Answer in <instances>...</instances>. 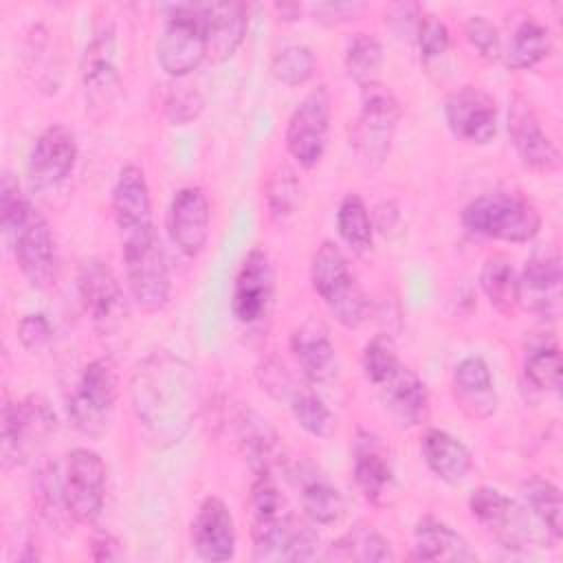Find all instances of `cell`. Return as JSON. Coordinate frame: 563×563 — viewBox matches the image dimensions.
<instances>
[{
	"label": "cell",
	"mask_w": 563,
	"mask_h": 563,
	"mask_svg": "<svg viewBox=\"0 0 563 563\" xmlns=\"http://www.w3.org/2000/svg\"><path fill=\"white\" fill-rule=\"evenodd\" d=\"M130 402L145 442L156 449L178 444L198 413L194 367L167 350L147 354L132 372Z\"/></svg>",
	"instance_id": "6da1fadb"
},
{
	"label": "cell",
	"mask_w": 563,
	"mask_h": 563,
	"mask_svg": "<svg viewBox=\"0 0 563 563\" xmlns=\"http://www.w3.org/2000/svg\"><path fill=\"white\" fill-rule=\"evenodd\" d=\"M253 556L277 561L317 559L319 537L288 508L273 477H255L251 486Z\"/></svg>",
	"instance_id": "7a4b0ae2"
},
{
	"label": "cell",
	"mask_w": 563,
	"mask_h": 563,
	"mask_svg": "<svg viewBox=\"0 0 563 563\" xmlns=\"http://www.w3.org/2000/svg\"><path fill=\"white\" fill-rule=\"evenodd\" d=\"M466 231L501 242H528L541 229V213L532 200L515 191H488L462 209Z\"/></svg>",
	"instance_id": "3957f363"
},
{
	"label": "cell",
	"mask_w": 563,
	"mask_h": 563,
	"mask_svg": "<svg viewBox=\"0 0 563 563\" xmlns=\"http://www.w3.org/2000/svg\"><path fill=\"white\" fill-rule=\"evenodd\" d=\"M125 282L132 299L143 312H161L172 295L169 266L156 229L121 238Z\"/></svg>",
	"instance_id": "277c9868"
},
{
	"label": "cell",
	"mask_w": 563,
	"mask_h": 563,
	"mask_svg": "<svg viewBox=\"0 0 563 563\" xmlns=\"http://www.w3.org/2000/svg\"><path fill=\"white\" fill-rule=\"evenodd\" d=\"M468 510L477 523H482L506 550H530L543 543H554L545 528H537L539 521L526 506L506 497L501 490L479 486L468 499Z\"/></svg>",
	"instance_id": "5b68a950"
},
{
	"label": "cell",
	"mask_w": 563,
	"mask_h": 563,
	"mask_svg": "<svg viewBox=\"0 0 563 563\" xmlns=\"http://www.w3.org/2000/svg\"><path fill=\"white\" fill-rule=\"evenodd\" d=\"M398 121L400 103L385 84L376 79L361 86V110L352 125V145L367 169H378L387 161Z\"/></svg>",
	"instance_id": "8992f818"
},
{
	"label": "cell",
	"mask_w": 563,
	"mask_h": 563,
	"mask_svg": "<svg viewBox=\"0 0 563 563\" xmlns=\"http://www.w3.org/2000/svg\"><path fill=\"white\" fill-rule=\"evenodd\" d=\"M310 282L314 292L323 299L332 317L343 328H358L365 321V297L350 271L343 251L334 242L323 240L317 246L310 264Z\"/></svg>",
	"instance_id": "52a82bcc"
},
{
	"label": "cell",
	"mask_w": 563,
	"mask_h": 563,
	"mask_svg": "<svg viewBox=\"0 0 563 563\" xmlns=\"http://www.w3.org/2000/svg\"><path fill=\"white\" fill-rule=\"evenodd\" d=\"M117 396L119 378L112 358H92L81 369L77 385L66 402V411L73 427L88 438H101L110 427Z\"/></svg>",
	"instance_id": "ba28073f"
},
{
	"label": "cell",
	"mask_w": 563,
	"mask_h": 563,
	"mask_svg": "<svg viewBox=\"0 0 563 563\" xmlns=\"http://www.w3.org/2000/svg\"><path fill=\"white\" fill-rule=\"evenodd\" d=\"M207 57V20L202 4L169 9L156 42L158 66L169 77H187Z\"/></svg>",
	"instance_id": "9c48e42d"
},
{
	"label": "cell",
	"mask_w": 563,
	"mask_h": 563,
	"mask_svg": "<svg viewBox=\"0 0 563 563\" xmlns=\"http://www.w3.org/2000/svg\"><path fill=\"white\" fill-rule=\"evenodd\" d=\"M55 431V413L40 396L7 400L2 407L0 451L4 466H18L31 460Z\"/></svg>",
	"instance_id": "30bf717a"
},
{
	"label": "cell",
	"mask_w": 563,
	"mask_h": 563,
	"mask_svg": "<svg viewBox=\"0 0 563 563\" xmlns=\"http://www.w3.org/2000/svg\"><path fill=\"white\" fill-rule=\"evenodd\" d=\"M77 292L92 328L110 336L121 330L128 317V301L123 288L108 262L90 257L79 266Z\"/></svg>",
	"instance_id": "8fae6325"
},
{
	"label": "cell",
	"mask_w": 563,
	"mask_h": 563,
	"mask_svg": "<svg viewBox=\"0 0 563 563\" xmlns=\"http://www.w3.org/2000/svg\"><path fill=\"white\" fill-rule=\"evenodd\" d=\"M332 117V97L325 86L312 88L292 110L286 125V150L306 169L314 167L325 152Z\"/></svg>",
	"instance_id": "7c38bea8"
},
{
	"label": "cell",
	"mask_w": 563,
	"mask_h": 563,
	"mask_svg": "<svg viewBox=\"0 0 563 563\" xmlns=\"http://www.w3.org/2000/svg\"><path fill=\"white\" fill-rule=\"evenodd\" d=\"M7 238L24 279L33 288H48L57 275V246L46 218L31 205Z\"/></svg>",
	"instance_id": "4fadbf2b"
},
{
	"label": "cell",
	"mask_w": 563,
	"mask_h": 563,
	"mask_svg": "<svg viewBox=\"0 0 563 563\" xmlns=\"http://www.w3.org/2000/svg\"><path fill=\"white\" fill-rule=\"evenodd\" d=\"M106 499V464L99 453L77 446L66 457L64 504L77 523H95Z\"/></svg>",
	"instance_id": "5bb4252c"
},
{
	"label": "cell",
	"mask_w": 563,
	"mask_h": 563,
	"mask_svg": "<svg viewBox=\"0 0 563 563\" xmlns=\"http://www.w3.org/2000/svg\"><path fill=\"white\" fill-rule=\"evenodd\" d=\"M508 134L510 143L526 169L552 174L561 169V152L543 132L532 103L515 92L508 106Z\"/></svg>",
	"instance_id": "9a60e30c"
},
{
	"label": "cell",
	"mask_w": 563,
	"mask_h": 563,
	"mask_svg": "<svg viewBox=\"0 0 563 563\" xmlns=\"http://www.w3.org/2000/svg\"><path fill=\"white\" fill-rule=\"evenodd\" d=\"M444 119L455 139L486 145L497 134V103L479 86H460L444 99Z\"/></svg>",
	"instance_id": "2e32d148"
},
{
	"label": "cell",
	"mask_w": 563,
	"mask_h": 563,
	"mask_svg": "<svg viewBox=\"0 0 563 563\" xmlns=\"http://www.w3.org/2000/svg\"><path fill=\"white\" fill-rule=\"evenodd\" d=\"M275 295V271L271 257L264 249H251L235 275L231 310L233 317L244 323L253 325L268 314Z\"/></svg>",
	"instance_id": "e0dca14e"
},
{
	"label": "cell",
	"mask_w": 563,
	"mask_h": 563,
	"mask_svg": "<svg viewBox=\"0 0 563 563\" xmlns=\"http://www.w3.org/2000/svg\"><path fill=\"white\" fill-rule=\"evenodd\" d=\"M81 84L86 92V108L95 114V110H103L110 106L112 95L117 90V33L114 26L101 24L92 40L86 44L81 55Z\"/></svg>",
	"instance_id": "ac0fdd59"
},
{
	"label": "cell",
	"mask_w": 563,
	"mask_h": 563,
	"mask_svg": "<svg viewBox=\"0 0 563 563\" xmlns=\"http://www.w3.org/2000/svg\"><path fill=\"white\" fill-rule=\"evenodd\" d=\"M77 158L79 147L73 130L62 123H53L35 139L26 169L35 187H57L75 172Z\"/></svg>",
	"instance_id": "d6986e66"
},
{
	"label": "cell",
	"mask_w": 563,
	"mask_h": 563,
	"mask_svg": "<svg viewBox=\"0 0 563 563\" xmlns=\"http://www.w3.org/2000/svg\"><path fill=\"white\" fill-rule=\"evenodd\" d=\"M211 207L200 187H183L176 191L167 213V233L174 246L187 255L198 257L209 240Z\"/></svg>",
	"instance_id": "ffe728a7"
},
{
	"label": "cell",
	"mask_w": 563,
	"mask_h": 563,
	"mask_svg": "<svg viewBox=\"0 0 563 563\" xmlns=\"http://www.w3.org/2000/svg\"><path fill=\"white\" fill-rule=\"evenodd\" d=\"M235 438L240 451L255 477H273L286 464L284 442L266 418L253 409H240L235 416Z\"/></svg>",
	"instance_id": "44dd1931"
},
{
	"label": "cell",
	"mask_w": 563,
	"mask_h": 563,
	"mask_svg": "<svg viewBox=\"0 0 563 563\" xmlns=\"http://www.w3.org/2000/svg\"><path fill=\"white\" fill-rule=\"evenodd\" d=\"M191 545L196 554L211 563H222L235 554V523L229 506L220 497H205L191 521Z\"/></svg>",
	"instance_id": "7402d4cb"
},
{
	"label": "cell",
	"mask_w": 563,
	"mask_h": 563,
	"mask_svg": "<svg viewBox=\"0 0 563 563\" xmlns=\"http://www.w3.org/2000/svg\"><path fill=\"white\" fill-rule=\"evenodd\" d=\"M352 475L367 501L383 504L387 499L394 486V468L385 444L372 431L358 429L352 440Z\"/></svg>",
	"instance_id": "603a6c76"
},
{
	"label": "cell",
	"mask_w": 563,
	"mask_h": 563,
	"mask_svg": "<svg viewBox=\"0 0 563 563\" xmlns=\"http://www.w3.org/2000/svg\"><path fill=\"white\" fill-rule=\"evenodd\" d=\"M561 299V260L556 253H541L526 262L517 275V306L528 312L552 317Z\"/></svg>",
	"instance_id": "cb8c5ba5"
},
{
	"label": "cell",
	"mask_w": 563,
	"mask_h": 563,
	"mask_svg": "<svg viewBox=\"0 0 563 563\" xmlns=\"http://www.w3.org/2000/svg\"><path fill=\"white\" fill-rule=\"evenodd\" d=\"M290 352L312 385L328 383L336 374V350L325 323L317 317L303 319L290 334Z\"/></svg>",
	"instance_id": "d4e9b609"
},
{
	"label": "cell",
	"mask_w": 563,
	"mask_h": 563,
	"mask_svg": "<svg viewBox=\"0 0 563 563\" xmlns=\"http://www.w3.org/2000/svg\"><path fill=\"white\" fill-rule=\"evenodd\" d=\"M451 394L460 411L473 420H486L497 411V389L484 358H462L451 376Z\"/></svg>",
	"instance_id": "484cf974"
},
{
	"label": "cell",
	"mask_w": 563,
	"mask_h": 563,
	"mask_svg": "<svg viewBox=\"0 0 563 563\" xmlns=\"http://www.w3.org/2000/svg\"><path fill=\"white\" fill-rule=\"evenodd\" d=\"M112 213L121 238L154 227L150 187L141 167H121L112 187Z\"/></svg>",
	"instance_id": "4316f807"
},
{
	"label": "cell",
	"mask_w": 563,
	"mask_h": 563,
	"mask_svg": "<svg viewBox=\"0 0 563 563\" xmlns=\"http://www.w3.org/2000/svg\"><path fill=\"white\" fill-rule=\"evenodd\" d=\"M383 402L387 413L398 427H416L427 418L429 411V391L424 380L409 369L398 365V369L380 385Z\"/></svg>",
	"instance_id": "83f0119b"
},
{
	"label": "cell",
	"mask_w": 563,
	"mask_h": 563,
	"mask_svg": "<svg viewBox=\"0 0 563 563\" xmlns=\"http://www.w3.org/2000/svg\"><path fill=\"white\" fill-rule=\"evenodd\" d=\"M202 9L207 20V57L227 62L246 35L249 7L244 2H209Z\"/></svg>",
	"instance_id": "f1b7e54d"
},
{
	"label": "cell",
	"mask_w": 563,
	"mask_h": 563,
	"mask_svg": "<svg viewBox=\"0 0 563 563\" xmlns=\"http://www.w3.org/2000/svg\"><path fill=\"white\" fill-rule=\"evenodd\" d=\"M420 449L429 471L446 484L464 482L473 468L471 451L444 429H427Z\"/></svg>",
	"instance_id": "f546056e"
},
{
	"label": "cell",
	"mask_w": 563,
	"mask_h": 563,
	"mask_svg": "<svg viewBox=\"0 0 563 563\" xmlns=\"http://www.w3.org/2000/svg\"><path fill=\"white\" fill-rule=\"evenodd\" d=\"M413 559L418 561H475L466 539L449 523L427 515L413 528Z\"/></svg>",
	"instance_id": "4dcf8cb0"
},
{
	"label": "cell",
	"mask_w": 563,
	"mask_h": 563,
	"mask_svg": "<svg viewBox=\"0 0 563 563\" xmlns=\"http://www.w3.org/2000/svg\"><path fill=\"white\" fill-rule=\"evenodd\" d=\"M299 497L303 512L319 526L336 523L345 512V499L336 486H332L321 473L314 468L299 471L297 477Z\"/></svg>",
	"instance_id": "1f68e13d"
},
{
	"label": "cell",
	"mask_w": 563,
	"mask_h": 563,
	"mask_svg": "<svg viewBox=\"0 0 563 563\" xmlns=\"http://www.w3.org/2000/svg\"><path fill=\"white\" fill-rule=\"evenodd\" d=\"M552 51V37L545 24L534 18H526L517 24L510 44L504 53L508 68L526 70L545 59Z\"/></svg>",
	"instance_id": "d6a6232c"
},
{
	"label": "cell",
	"mask_w": 563,
	"mask_h": 563,
	"mask_svg": "<svg viewBox=\"0 0 563 563\" xmlns=\"http://www.w3.org/2000/svg\"><path fill=\"white\" fill-rule=\"evenodd\" d=\"M479 286L495 310L510 314L517 308V271L508 255L495 253L486 257L479 271Z\"/></svg>",
	"instance_id": "836d02e7"
},
{
	"label": "cell",
	"mask_w": 563,
	"mask_h": 563,
	"mask_svg": "<svg viewBox=\"0 0 563 563\" xmlns=\"http://www.w3.org/2000/svg\"><path fill=\"white\" fill-rule=\"evenodd\" d=\"M521 497L526 501V508L539 519V523L552 534V539L559 541L563 532L561 530L563 504H561L559 486L545 477L532 475L521 482Z\"/></svg>",
	"instance_id": "e575fe53"
},
{
	"label": "cell",
	"mask_w": 563,
	"mask_h": 563,
	"mask_svg": "<svg viewBox=\"0 0 563 563\" xmlns=\"http://www.w3.org/2000/svg\"><path fill=\"white\" fill-rule=\"evenodd\" d=\"M328 559L339 561H394L389 541L372 526H356L330 545Z\"/></svg>",
	"instance_id": "d590c367"
},
{
	"label": "cell",
	"mask_w": 563,
	"mask_h": 563,
	"mask_svg": "<svg viewBox=\"0 0 563 563\" xmlns=\"http://www.w3.org/2000/svg\"><path fill=\"white\" fill-rule=\"evenodd\" d=\"M336 229L341 240L354 251L365 253L372 246L374 224L372 216L358 194H345L336 209Z\"/></svg>",
	"instance_id": "8d00e7d4"
},
{
	"label": "cell",
	"mask_w": 563,
	"mask_h": 563,
	"mask_svg": "<svg viewBox=\"0 0 563 563\" xmlns=\"http://www.w3.org/2000/svg\"><path fill=\"white\" fill-rule=\"evenodd\" d=\"M526 378L541 391H556L561 385V352L556 341H532L523 356Z\"/></svg>",
	"instance_id": "74e56055"
},
{
	"label": "cell",
	"mask_w": 563,
	"mask_h": 563,
	"mask_svg": "<svg viewBox=\"0 0 563 563\" xmlns=\"http://www.w3.org/2000/svg\"><path fill=\"white\" fill-rule=\"evenodd\" d=\"M299 180L292 167L277 165L266 180V209L275 224H286L299 205Z\"/></svg>",
	"instance_id": "f35d334b"
},
{
	"label": "cell",
	"mask_w": 563,
	"mask_h": 563,
	"mask_svg": "<svg viewBox=\"0 0 563 563\" xmlns=\"http://www.w3.org/2000/svg\"><path fill=\"white\" fill-rule=\"evenodd\" d=\"M383 64V46L369 33H354L345 46V70L358 86L376 81Z\"/></svg>",
	"instance_id": "ab89813d"
},
{
	"label": "cell",
	"mask_w": 563,
	"mask_h": 563,
	"mask_svg": "<svg viewBox=\"0 0 563 563\" xmlns=\"http://www.w3.org/2000/svg\"><path fill=\"white\" fill-rule=\"evenodd\" d=\"M290 411H292L297 424L312 438L325 440L334 433V427H336L334 413L314 391L297 389L290 396Z\"/></svg>",
	"instance_id": "60d3db41"
},
{
	"label": "cell",
	"mask_w": 563,
	"mask_h": 563,
	"mask_svg": "<svg viewBox=\"0 0 563 563\" xmlns=\"http://www.w3.org/2000/svg\"><path fill=\"white\" fill-rule=\"evenodd\" d=\"M314 64L317 62H314V53L310 46L288 44L273 55L271 73L279 84H284L288 88H297V86H303L312 77Z\"/></svg>",
	"instance_id": "b9f144b4"
},
{
	"label": "cell",
	"mask_w": 563,
	"mask_h": 563,
	"mask_svg": "<svg viewBox=\"0 0 563 563\" xmlns=\"http://www.w3.org/2000/svg\"><path fill=\"white\" fill-rule=\"evenodd\" d=\"M361 365H363V374L369 383L374 385H383L400 365L398 354H396V345L391 341L389 334L378 332L374 334L365 347H363V356H361Z\"/></svg>",
	"instance_id": "7bdbcfd3"
},
{
	"label": "cell",
	"mask_w": 563,
	"mask_h": 563,
	"mask_svg": "<svg viewBox=\"0 0 563 563\" xmlns=\"http://www.w3.org/2000/svg\"><path fill=\"white\" fill-rule=\"evenodd\" d=\"M35 499L40 504V512L48 519H55L59 512H66L64 504V477L57 475L55 464H44L37 471L35 479Z\"/></svg>",
	"instance_id": "ee69618b"
},
{
	"label": "cell",
	"mask_w": 563,
	"mask_h": 563,
	"mask_svg": "<svg viewBox=\"0 0 563 563\" xmlns=\"http://www.w3.org/2000/svg\"><path fill=\"white\" fill-rule=\"evenodd\" d=\"M464 33L466 40L471 42V46L488 62H495L501 57V37L497 26L486 20L484 15H471L464 24Z\"/></svg>",
	"instance_id": "f6af8a7d"
},
{
	"label": "cell",
	"mask_w": 563,
	"mask_h": 563,
	"mask_svg": "<svg viewBox=\"0 0 563 563\" xmlns=\"http://www.w3.org/2000/svg\"><path fill=\"white\" fill-rule=\"evenodd\" d=\"M205 108V99L198 90L194 88H176L167 95L165 99V117L169 119L172 125H187L194 119H198V114Z\"/></svg>",
	"instance_id": "bcb514c9"
},
{
	"label": "cell",
	"mask_w": 563,
	"mask_h": 563,
	"mask_svg": "<svg viewBox=\"0 0 563 563\" xmlns=\"http://www.w3.org/2000/svg\"><path fill=\"white\" fill-rule=\"evenodd\" d=\"M413 40L424 57H440L446 53L451 44V33L442 20L427 15L420 20Z\"/></svg>",
	"instance_id": "7dc6e473"
},
{
	"label": "cell",
	"mask_w": 563,
	"mask_h": 563,
	"mask_svg": "<svg viewBox=\"0 0 563 563\" xmlns=\"http://www.w3.org/2000/svg\"><path fill=\"white\" fill-rule=\"evenodd\" d=\"M51 334H53V325L42 312L24 314L22 321L18 323V339L31 352L42 350L51 341Z\"/></svg>",
	"instance_id": "c3c4849f"
},
{
	"label": "cell",
	"mask_w": 563,
	"mask_h": 563,
	"mask_svg": "<svg viewBox=\"0 0 563 563\" xmlns=\"http://www.w3.org/2000/svg\"><path fill=\"white\" fill-rule=\"evenodd\" d=\"M365 2H317L310 4V13L321 24H341L347 20H354L358 13L365 11Z\"/></svg>",
	"instance_id": "681fc988"
},
{
	"label": "cell",
	"mask_w": 563,
	"mask_h": 563,
	"mask_svg": "<svg viewBox=\"0 0 563 563\" xmlns=\"http://www.w3.org/2000/svg\"><path fill=\"white\" fill-rule=\"evenodd\" d=\"M260 376H262V389H266L275 398H290L297 391L286 367L279 365L277 361L264 363V367L260 369Z\"/></svg>",
	"instance_id": "f907efd6"
},
{
	"label": "cell",
	"mask_w": 563,
	"mask_h": 563,
	"mask_svg": "<svg viewBox=\"0 0 563 563\" xmlns=\"http://www.w3.org/2000/svg\"><path fill=\"white\" fill-rule=\"evenodd\" d=\"M387 20L389 24H394L396 33H409L411 37H416V31H418V24L422 20L420 15V7L418 4H411V2H405V4H391L387 9Z\"/></svg>",
	"instance_id": "816d5d0a"
},
{
	"label": "cell",
	"mask_w": 563,
	"mask_h": 563,
	"mask_svg": "<svg viewBox=\"0 0 563 563\" xmlns=\"http://www.w3.org/2000/svg\"><path fill=\"white\" fill-rule=\"evenodd\" d=\"M121 543L112 534H99L92 539V559L95 561H114L121 559Z\"/></svg>",
	"instance_id": "f5cc1de1"
},
{
	"label": "cell",
	"mask_w": 563,
	"mask_h": 563,
	"mask_svg": "<svg viewBox=\"0 0 563 563\" xmlns=\"http://www.w3.org/2000/svg\"><path fill=\"white\" fill-rule=\"evenodd\" d=\"M275 11L282 15V20H297L301 13V4L297 2H277Z\"/></svg>",
	"instance_id": "db71d44e"
}]
</instances>
